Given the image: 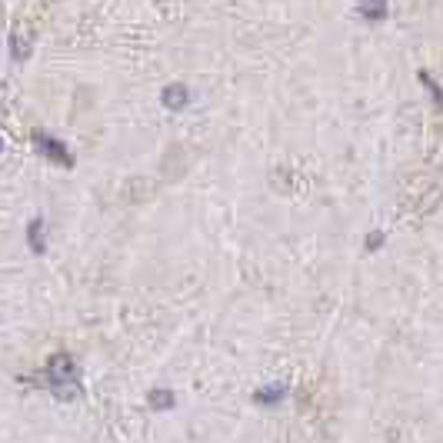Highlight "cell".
Here are the masks:
<instances>
[{"label":"cell","mask_w":443,"mask_h":443,"mask_svg":"<svg viewBox=\"0 0 443 443\" xmlns=\"http://www.w3.org/2000/svg\"><path fill=\"white\" fill-rule=\"evenodd\" d=\"M43 380H47V390L63 404L80 397V366L70 353H54L43 366Z\"/></svg>","instance_id":"obj_1"},{"label":"cell","mask_w":443,"mask_h":443,"mask_svg":"<svg viewBox=\"0 0 443 443\" xmlns=\"http://www.w3.org/2000/svg\"><path fill=\"white\" fill-rule=\"evenodd\" d=\"M34 144H37V150L47 157V160H54V164H60V167H74V157H70V150L63 147V140L47 137V134H34Z\"/></svg>","instance_id":"obj_2"},{"label":"cell","mask_w":443,"mask_h":443,"mask_svg":"<svg viewBox=\"0 0 443 443\" xmlns=\"http://www.w3.org/2000/svg\"><path fill=\"white\" fill-rule=\"evenodd\" d=\"M160 100H164V107H167V110H184V107H187V104H190V94H187V87H180V83H170V87H164V97H160Z\"/></svg>","instance_id":"obj_3"},{"label":"cell","mask_w":443,"mask_h":443,"mask_svg":"<svg viewBox=\"0 0 443 443\" xmlns=\"http://www.w3.org/2000/svg\"><path fill=\"white\" fill-rule=\"evenodd\" d=\"M287 397V384H267V386H260L257 393H253V404H260V406H277L280 400Z\"/></svg>","instance_id":"obj_4"},{"label":"cell","mask_w":443,"mask_h":443,"mask_svg":"<svg viewBox=\"0 0 443 443\" xmlns=\"http://www.w3.org/2000/svg\"><path fill=\"white\" fill-rule=\"evenodd\" d=\"M147 400H150V406H154L157 413H167V410H174L177 393H174V390H167V386H154Z\"/></svg>","instance_id":"obj_5"},{"label":"cell","mask_w":443,"mask_h":443,"mask_svg":"<svg viewBox=\"0 0 443 443\" xmlns=\"http://www.w3.org/2000/svg\"><path fill=\"white\" fill-rule=\"evenodd\" d=\"M27 244H30L34 253H43V247H47V244H43V220H40V217H34L30 227H27Z\"/></svg>","instance_id":"obj_6"},{"label":"cell","mask_w":443,"mask_h":443,"mask_svg":"<svg viewBox=\"0 0 443 443\" xmlns=\"http://www.w3.org/2000/svg\"><path fill=\"white\" fill-rule=\"evenodd\" d=\"M364 17L384 20L386 17V3H384V0H364Z\"/></svg>","instance_id":"obj_7"},{"label":"cell","mask_w":443,"mask_h":443,"mask_svg":"<svg viewBox=\"0 0 443 443\" xmlns=\"http://www.w3.org/2000/svg\"><path fill=\"white\" fill-rule=\"evenodd\" d=\"M380 247H384V233L373 230L370 237H366V250H380Z\"/></svg>","instance_id":"obj_8"},{"label":"cell","mask_w":443,"mask_h":443,"mask_svg":"<svg viewBox=\"0 0 443 443\" xmlns=\"http://www.w3.org/2000/svg\"><path fill=\"white\" fill-rule=\"evenodd\" d=\"M420 80H424L426 87H430V94H433V100H437V104H440V87H437V80L430 77V74H420Z\"/></svg>","instance_id":"obj_9"},{"label":"cell","mask_w":443,"mask_h":443,"mask_svg":"<svg viewBox=\"0 0 443 443\" xmlns=\"http://www.w3.org/2000/svg\"><path fill=\"white\" fill-rule=\"evenodd\" d=\"M0 150H3V140H0Z\"/></svg>","instance_id":"obj_10"}]
</instances>
